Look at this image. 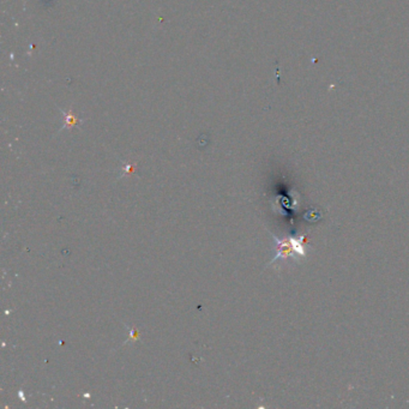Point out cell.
<instances>
[{"mask_svg": "<svg viewBox=\"0 0 409 409\" xmlns=\"http://www.w3.org/2000/svg\"><path fill=\"white\" fill-rule=\"evenodd\" d=\"M272 238L276 242V256L270 263H274L279 258H287L293 254L300 255L304 257L306 255L305 247L301 244L300 240L289 239V240H280V239L272 235Z\"/></svg>", "mask_w": 409, "mask_h": 409, "instance_id": "1", "label": "cell"}, {"mask_svg": "<svg viewBox=\"0 0 409 409\" xmlns=\"http://www.w3.org/2000/svg\"><path fill=\"white\" fill-rule=\"evenodd\" d=\"M134 166H127V167H126L125 174H127V173H130V172H134Z\"/></svg>", "mask_w": 409, "mask_h": 409, "instance_id": "2", "label": "cell"}]
</instances>
